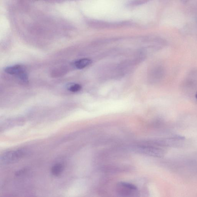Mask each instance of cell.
Returning <instances> with one entry per match:
<instances>
[{
	"label": "cell",
	"instance_id": "obj_1",
	"mask_svg": "<svg viewBox=\"0 0 197 197\" xmlns=\"http://www.w3.org/2000/svg\"><path fill=\"white\" fill-rule=\"evenodd\" d=\"M116 191L118 195L122 197H136L138 194L136 187L127 183H119L117 185Z\"/></svg>",
	"mask_w": 197,
	"mask_h": 197
},
{
	"label": "cell",
	"instance_id": "obj_2",
	"mask_svg": "<svg viewBox=\"0 0 197 197\" xmlns=\"http://www.w3.org/2000/svg\"><path fill=\"white\" fill-rule=\"evenodd\" d=\"M6 73L12 75H15L24 82L28 81V76L25 68L22 66L16 65L7 67L4 69Z\"/></svg>",
	"mask_w": 197,
	"mask_h": 197
},
{
	"label": "cell",
	"instance_id": "obj_3",
	"mask_svg": "<svg viewBox=\"0 0 197 197\" xmlns=\"http://www.w3.org/2000/svg\"><path fill=\"white\" fill-rule=\"evenodd\" d=\"M25 154V151L22 149L9 151L3 154L1 161L3 163H12L21 159Z\"/></svg>",
	"mask_w": 197,
	"mask_h": 197
},
{
	"label": "cell",
	"instance_id": "obj_4",
	"mask_svg": "<svg viewBox=\"0 0 197 197\" xmlns=\"http://www.w3.org/2000/svg\"><path fill=\"white\" fill-rule=\"evenodd\" d=\"M91 63V60L84 58L76 61L74 63V66L77 69H81L88 66Z\"/></svg>",
	"mask_w": 197,
	"mask_h": 197
},
{
	"label": "cell",
	"instance_id": "obj_5",
	"mask_svg": "<svg viewBox=\"0 0 197 197\" xmlns=\"http://www.w3.org/2000/svg\"><path fill=\"white\" fill-rule=\"evenodd\" d=\"M64 166L61 164H57L52 167L51 172L54 176H58L63 172Z\"/></svg>",
	"mask_w": 197,
	"mask_h": 197
},
{
	"label": "cell",
	"instance_id": "obj_6",
	"mask_svg": "<svg viewBox=\"0 0 197 197\" xmlns=\"http://www.w3.org/2000/svg\"><path fill=\"white\" fill-rule=\"evenodd\" d=\"M82 89V86L78 84H73L68 87V90L71 92H78Z\"/></svg>",
	"mask_w": 197,
	"mask_h": 197
},
{
	"label": "cell",
	"instance_id": "obj_7",
	"mask_svg": "<svg viewBox=\"0 0 197 197\" xmlns=\"http://www.w3.org/2000/svg\"><path fill=\"white\" fill-rule=\"evenodd\" d=\"M196 99H197V93L196 94Z\"/></svg>",
	"mask_w": 197,
	"mask_h": 197
}]
</instances>
